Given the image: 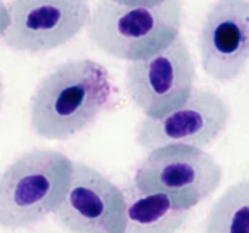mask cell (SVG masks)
I'll return each instance as SVG.
<instances>
[{"mask_svg":"<svg viewBox=\"0 0 249 233\" xmlns=\"http://www.w3.org/2000/svg\"><path fill=\"white\" fill-rule=\"evenodd\" d=\"M111 97L105 66L90 58L68 61L39 83L31 102V128L45 140H67L90 125Z\"/></svg>","mask_w":249,"mask_h":233,"instance_id":"cell-1","label":"cell"},{"mask_svg":"<svg viewBox=\"0 0 249 233\" xmlns=\"http://www.w3.org/2000/svg\"><path fill=\"white\" fill-rule=\"evenodd\" d=\"M181 23L178 0H102L90 14L87 33L105 53L135 62L170 45Z\"/></svg>","mask_w":249,"mask_h":233,"instance_id":"cell-2","label":"cell"},{"mask_svg":"<svg viewBox=\"0 0 249 233\" xmlns=\"http://www.w3.org/2000/svg\"><path fill=\"white\" fill-rule=\"evenodd\" d=\"M72 160L53 150H36L9 165L0 176V226L22 228L53 213L65 197Z\"/></svg>","mask_w":249,"mask_h":233,"instance_id":"cell-3","label":"cell"},{"mask_svg":"<svg viewBox=\"0 0 249 233\" xmlns=\"http://www.w3.org/2000/svg\"><path fill=\"white\" fill-rule=\"evenodd\" d=\"M221 165L196 147L165 146L148 153L131 183L142 193L163 194L178 209L191 210L218 189Z\"/></svg>","mask_w":249,"mask_h":233,"instance_id":"cell-4","label":"cell"},{"mask_svg":"<svg viewBox=\"0 0 249 233\" xmlns=\"http://www.w3.org/2000/svg\"><path fill=\"white\" fill-rule=\"evenodd\" d=\"M196 80V66L186 40L170 45L145 60L129 62L125 85L133 103L152 119L162 118L189 100Z\"/></svg>","mask_w":249,"mask_h":233,"instance_id":"cell-5","label":"cell"},{"mask_svg":"<svg viewBox=\"0 0 249 233\" xmlns=\"http://www.w3.org/2000/svg\"><path fill=\"white\" fill-rule=\"evenodd\" d=\"M6 7L10 23L1 36L4 44L29 53L65 45L90 17L87 0H12Z\"/></svg>","mask_w":249,"mask_h":233,"instance_id":"cell-6","label":"cell"},{"mask_svg":"<svg viewBox=\"0 0 249 233\" xmlns=\"http://www.w3.org/2000/svg\"><path fill=\"white\" fill-rule=\"evenodd\" d=\"M53 214L70 233H124L125 230L122 189L83 163H72L70 184Z\"/></svg>","mask_w":249,"mask_h":233,"instance_id":"cell-7","label":"cell"},{"mask_svg":"<svg viewBox=\"0 0 249 233\" xmlns=\"http://www.w3.org/2000/svg\"><path fill=\"white\" fill-rule=\"evenodd\" d=\"M230 108L225 100L208 90H192L189 100L175 111L158 119L139 123L136 142L146 150L165 146H189L202 150L225 131Z\"/></svg>","mask_w":249,"mask_h":233,"instance_id":"cell-8","label":"cell"},{"mask_svg":"<svg viewBox=\"0 0 249 233\" xmlns=\"http://www.w3.org/2000/svg\"><path fill=\"white\" fill-rule=\"evenodd\" d=\"M203 70L230 82L245 72L249 58V0H219L207 12L198 36Z\"/></svg>","mask_w":249,"mask_h":233,"instance_id":"cell-9","label":"cell"},{"mask_svg":"<svg viewBox=\"0 0 249 233\" xmlns=\"http://www.w3.org/2000/svg\"><path fill=\"white\" fill-rule=\"evenodd\" d=\"M122 192L125 201L124 233H178L190 217V210L175 208L163 194L142 193L133 183Z\"/></svg>","mask_w":249,"mask_h":233,"instance_id":"cell-10","label":"cell"},{"mask_svg":"<svg viewBox=\"0 0 249 233\" xmlns=\"http://www.w3.org/2000/svg\"><path fill=\"white\" fill-rule=\"evenodd\" d=\"M204 233H249V182L231 184L207 216Z\"/></svg>","mask_w":249,"mask_h":233,"instance_id":"cell-11","label":"cell"},{"mask_svg":"<svg viewBox=\"0 0 249 233\" xmlns=\"http://www.w3.org/2000/svg\"><path fill=\"white\" fill-rule=\"evenodd\" d=\"M10 19H9V12H7V7L4 1L0 0V38L4 35L6 32L7 27H9Z\"/></svg>","mask_w":249,"mask_h":233,"instance_id":"cell-12","label":"cell"},{"mask_svg":"<svg viewBox=\"0 0 249 233\" xmlns=\"http://www.w3.org/2000/svg\"><path fill=\"white\" fill-rule=\"evenodd\" d=\"M2 94H4V82H2V77L0 74V107H1L2 102Z\"/></svg>","mask_w":249,"mask_h":233,"instance_id":"cell-13","label":"cell"}]
</instances>
